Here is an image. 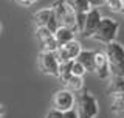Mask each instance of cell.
<instances>
[{
    "mask_svg": "<svg viewBox=\"0 0 124 118\" xmlns=\"http://www.w3.org/2000/svg\"><path fill=\"white\" fill-rule=\"evenodd\" d=\"M118 31H119V23L112 17H102L98 25V28L95 30V33L92 34L93 41H98L101 44L107 45L110 42L116 41V36H118Z\"/></svg>",
    "mask_w": 124,
    "mask_h": 118,
    "instance_id": "cell-1",
    "label": "cell"
},
{
    "mask_svg": "<svg viewBox=\"0 0 124 118\" xmlns=\"http://www.w3.org/2000/svg\"><path fill=\"white\" fill-rule=\"evenodd\" d=\"M51 9L54 13V17H56L59 26H67V28L73 30L76 33V13L71 6L68 5L67 0H57L51 5Z\"/></svg>",
    "mask_w": 124,
    "mask_h": 118,
    "instance_id": "cell-2",
    "label": "cell"
},
{
    "mask_svg": "<svg viewBox=\"0 0 124 118\" xmlns=\"http://www.w3.org/2000/svg\"><path fill=\"white\" fill-rule=\"evenodd\" d=\"M75 107L78 110L79 118H96V115H98V112H99L98 101H96V98L93 96L88 90H84V92L78 96Z\"/></svg>",
    "mask_w": 124,
    "mask_h": 118,
    "instance_id": "cell-3",
    "label": "cell"
},
{
    "mask_svg": "<svg viewBox=\"0 0 124 118\" xmlns=\"http://www.w3.org/2000/svg\"><path fill=\"white\" fill-rule=\"evenodd\" d=\"M106 54L110 62L112 75H123L124 76V47L119 42H110L106 45Z\"/></svg>",
    "mask_w": 124,
    "mask_h": 118,
    "instance_id": "cell-4",
    "label": "cell"
},
{
    "mask_svg": "<svg viewBox=\"0 0 124 118\" xmlns=\"http://www.w3.org/2000/svg\"><path fill=\"white\" fill-rule=\"evenodd\" d=\"M37 67L44 75L57 78V70H59V62L56 59V54L53 51H40L37 56Z\"/></svg>",
    "mask_w": 124,
    "mask_h": 118,
    "instance_id": "cell-5",
    "label": "cell"
},
{
    "mask_svg": "<svg viewBox=\"0 0 124 118\" xmlns=\"http://www.w3.org/2000/svg\"><path fill=\"white\" fill-rule=\"evenodd\" d=\"M76 104V98H75V93L70 92L68 89H61L57 92H54L53 95V109L59 112H65V110H70L71 107H75Z\"/></svg>",
    "mask_w": 124,
    "mask_h": 118,
    "instance_id": "cell-6",
    "label": "cell"
},
{
    "mask_svg": "<svg viewBox=\"0 0 124 118\" xmlns=\"http://www.w3.org/2000/svg\"><path fill=\"white\" fill-rule=\"evenodd\" d=\"M33 20H34V25L36 26H46L51 33H54L57 30V26H59L51 8H45V9L36 11L33 14Z\"/></svg>",
    "mask_w": 124,
    "mask_h": 118,
    "instance_id": "cell-7",
    "label": "cell"
},
{
    "mask_svg": "<svg viewBox=\"0 0 124 118\" xmlns=\"http://www.w3.org/2000/svg\"><path fill=\"white\" fill-rule=\"evenodd\" d=\"M95 73L102 81L110 78L112 70H110V62H108L106 51H95Z\"/></svg>",
    "mask_w": 124,
    "mask_h": 118,
    "instance_id": "cell-8",
    "label": "cell"
},
{
    "mask_svg": "<svg viewBox=\"0 0 124 118\" xmlns=\"http://www.w3.org/2000/svg\"><path fill=\"white\" fill-rule=\"evenodd\" d=\"M101 19H102V16H101V11L98 8H90L87 11V14H85V25H84V30L81 34L84 37H92V34L98 28Z\"/></svg>",
    "mask_w": 124,
    "mask_h": 118,
    "instance_id": "cell-9",
    "label": "cell"
},
{
    "mask_svg": "<svg viewBox=\"0 0 124 118\" xmlns=\"http://www.w3.org/2000/svg\"><path fill=\"white\" fill-rule=\"evenodd\" d=\"M78 62H81L87 72H95V51L92 50H82L76 58Z\"/></svg>",
    "mask_w": 124,
    "mask_h": 118,
    "instance_id": "cell-10",
    "label": "cell"
},
{
    "mask_svg": "<svg viewBox=\"0 0 124 118\" xmlns=\"http://www.w3.org/2000/svg\"><path fill=\"white\" fill-rule=\"evenodd\" d=\"M53 34H54V37H56L57 45H59V47L75 39V31L67 28V26H57V30L54 31Z\"/></svg>",
    "mask_w": 124,
    "mask_h": 118,
    "instance_id": "cell-11",
    "label": "cell"
},
{
    "mask_svg": "<svg viewBox=\"0 0 124 118\" xmlns=\"http://www.w3.org/2000/svg\"><path fill=\"white\" fill-rule=\"evenodd\" d=\"M112 104L110 109L116 118H124V95H110Z\"/></svg>",
    "mask_w": 124,
    "mask_h": 118,
    "instance_id": "cell-12",
    "label": "cell"
},
{
    "mask_svg": "<svg viewBox=\"0 0 124 118\" xmlns=\"http://www.w3.org/2000/svg\"><path fill=\"white\" fill-rule=\"evenodd\" d=\"M107 92H108V95H118V93L124 92V76L123 75H113Z\"/></svg>",
    "mask_w": 124,
    "mask_h": 118,
    "instance_id": "cell-13",
    "label": "cell"
},
{
    "mask_svg": "<svg viewBox=\"0 0 124 118\" xmlns=\"http://www.w3.org/2000/svg\"><path fill=\"white\" fill-rule=\"evenodd\" d=\"M64 84H65V89H68L70 92L79 93L84 89V76H75V75H71Z\"/></svg>",
    "mask_w": 124,
    "mask_h": 118,
    "instance_id": "cell-14",
    "label": "cell"
},
{
    "mask_svg": "<svg viewBox=\"0 0 124 118\" xmlns=\"http://www.w3.org/2000/svg\"><path fill=\"white\" fill-rule=\"evenodd\" d=\"M61 47L64 48V51L67 53V56H68L70 59H73V61L78 58V54L82 51V47H81V44L76 41V39H73V41H70V42H67V44H64V45H61Z\"/></svg>",
    "mask_w": 124,
    "mask_h": 118,
    "instance_id": "cell-15",
    "label": "cell"
},
{
    "mask_svg": "<svg viewBox=\"0 0 124 118\" xmlns=\"http://www.w3.org/2000/svg\"><path fill=\"white\" fill-rule=\"evenodd\" d=\"M71 67H73V61H65V62H59V70H57V79H61L62 82H65L71 76Z\"/></svg>",
    "mask_w": 124,
    "mask_h": 118,
    "instance_id": "cell-16",
    "label": "cell"
},
{
    "mask_svg": "<svg viewBox=\"0 0 124 118\" xmlns=\"http://www.w3.org/2000/svg\"><path fill=\"white\" fill-rule=\"evenodd\" d=\"M68 5L75 9V13H87L90 9V3L88 0H67Z\"/></svg>",
    "mask_w": 124,
    "mask_h": 118,
    "instance_id": "cell-17",
    "label": "cell"
},
{
    "mask_svg": "<svg viewBox=\"0 0 124 118\" xmlns=\"http://www.w3.org/2000/svg\"><path fill=\"white\" fill-rule=\"evenodd\" d=\"M40 47H42V51H56L57 48H59V45H57V41L56 37H54V34H51L50 37H46L45 41L40 42Z\"/></svg>",
    "mask_w": 124,
    "mask_h": 118,
    "instance_id": "cell-18",
    "label": "cell"
},
{
    "mask_svg": "<svg viewBox=\"0 0 124 118\" xmlns=\"http://www.w3.org/2000/svg\"><path fill=\"white\" fill-rule=\"evenodd\" d=\"M123 3H124V0H106V5L108 6V9L113 11V13H121Z\"/></svg>",
    "mask_w": 124,
    "mask_h": 118,
    "instance_id": "cell-19",
    "label": "cell"
},
{
    "mask_svg": "<svg viewBox=\"0 0 124 118\" xmlns=\"http://www.w3.org/2000/svg\"><path fill=\"white\" fill-rule=\"evenodd\" d=\"M85 73H87L85 67L75 59V61H73V67H71V75H75V76H84Z\"/></svg>",
    "mask_w": 124,
    "mask_h": 118,
    "instance_id": "cell-20",
    "label": "cell"
},
{
    "mask_svg": "<svg viewBox=\"0 0 124 118\" xmlns=\"http://www.w3.org/2000/svg\"><path fill=\"white\" fill-rule=\"evenodd\" d=\"M85 14L87 13H76V28L79 33H82L84 25H85Z\"/></svg>",
    "mask_w": 124,
    "mask_h": 118,
    "instance_id": "cell-21",
    "label": "cell"
},
{
    "mask_svg": "<svg viewBox=\"0 0 124 118\" xmlns=\"http://www.w3.org/2000/svg\"><path fill=\"white\" fill-rule=\"evenodd\" d=\"M62 118H79V115H78V110H76V107H71L70 110L62 112Z\"/></svg>",
    "mask_w": 124,
    "mask_h": 118,
    "instance_id": "cell-22",
    "label": "cell"
},
{
    "mask_svg": "<svg viewBox=\"0 0 124 118\" xmlns=\"http://www.w3.org/2000/svg\"><path fill=\"white\" fill-rule=\"evenodd\" d=\"M45 118H62V112L56 110V109H51V110L46 113V117H45Z\"/></svg>",
    "mask_w": 124,
    "mask_h": 118,
    "instance_id": "cell-23",
    "label": "cell"
},
{
    "mask_svg": "<svg viewBox=\"0 0 124 118\" xmlns=\"http://www.w3.org/2000/svg\"><path fill=\"white\" fill-rule=\"evenodd\" d=\"M88 3H90L92 8H99V6L106 5V0H88Z\"/></svg>",
    "mask_w": 124,
    "mask_h": 118,
    "instance_id": "cell-24",
    "label": "cell"
},
{
    "mask_svg": "<svg viewBox=\"0 0 124 118\" xmlns=\"http://www.w3.org/2000/svg\"><path fill=\"white\" fill-rule=\"evenodd\" d=\"M20 5H25V6H30V5H33L34 2H37V0H17Z\"/></svg>",
    "mask_w": 124,
    "mask_h": 118,
    "instance_id": "cell-25",
    "label": "cell"
},
{
    "mask_svg": "<svg viewBox=\"0 0 124 118\" xmlns=\"http://www.w3.org/2000/svg\"><path fill=\"white\" fill-rule=\"evenodd\" d=\"M3 113H5V109H3V106H0V118L3 117Z\"/></svg>",
    "mask_w": 124,
    "mask_h": 118,
    "instance_id": "cell-26",
    "label": "cell"
},
{
    "mask_svg": "<svg viewBox=\"0 0 124 118\" xmlns=\"http://www.w3.org/2000/svg\"><path fill=\"white\" fill-rule=\"evenodd\" d=\"M121 13H123V14H124V3H123V9H121Z\"/></svg>",
    "mask_w": 124,
    "mask_h": 118,
    "instance_id": "cell-27",
    "label": "cell"
}]
</instances>
